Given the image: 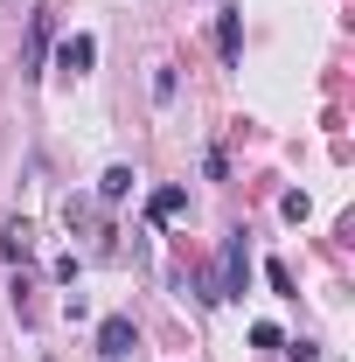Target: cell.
I'll return each instance as SVG.
<instances>
[{
    "label": "cell",
    "mask_w": 355,
    "mask_h": 362,
    "mask_svg": "<svg viewBox=\"0 0 355 362\" xmlns=\"http://www.w3.org/2000/svg\"><path fill=\"white\" fill-rule=\"evenodd\" d=\"M244 286H251V251H244V230L223 244V279H216V293L209 300H244Z\"/></svg>",
    "instance_id": "cell-1"
},
{
    "label": "cell",
    "mask_w": 355,
    "mask_h": 362,
    "mask_svg": "<svg viewBox=\"0 0 355 362\" xmlns=\"http://www.w3.org/2000/svg\"><path fill=\"white\" fill-rule=\"evenodd\" d=\"M133 341H139V334H133V320H126V314L98 320V356H105V362H126V356H133Z\"/></svg>",
    "instance_id": "cell-2"
},
{
    "label": "cell",
    "mask_w": 355,
    "mask_h": 362,
    "mask_svg": "<svg viewBox=\"0 0 355 362\" xmlns=\"http://www.w3.org/2000/svg\"><path fill=\"white\" fill-rule=\"evenodd\" d=\"M216 49H223L230 70L244 63V14H237V7H223V14H216Z\"/></svg>",
    "instance_id": "cell-3"
},
{
    "label": "cell",
    "mask_w": 355,
    "mask_h": 362,
    "mask_svg": "<svg viewBox=\"0 0 355 362\" xmlns=\"http://www.w3.org/2000/svg\"><path fill=\"white\" fill-rule=\"evenodd\" d=\"M49 35H56V21H49V7L28 21V49H21V70L28 77H42V56H49Z\"/></svg>",
    "instance_id": "cell-4"
},
{
    "label": "cell",
    "mask_w": 355,
    "mask_h": 362,
    "mask_svg": "<svg viewBox=\"0 0 355 362\" xmlns=\"http://www.w3.org/2000/svg\"><path fill=\"white\" fill-rule=\"evenodd\" d=\"M56 63H63L70 77H84L91 63H98V42H91V35H63V49H56Z\"/></svg>",
    "instance_id": "cell-5"
},
{
    "label": "cell",
    "mask_w": 355,
    "mask_h": 362,
    "mask_svg": "<svg viewBox=\"0 0 355 362\" xmlns=\"http://www.w3.org/2000/svg\"><path fill=\"white\" fill-rule=\"evenodd\" d=\"M181 209H188V195H181V188H153V202H146V216H153V223H168V216H181Z\"/></svg>",
    "instance_id": "cell-6"
},
{
    "label": "cell",
    "mask_w": 355,
    "mask_h": 362,
    "mask_svg": "<svg viewBox=\"0 0 355 362\" xmlns=\"http://www.w3.org/2000/svg\"><path fill=\"white\" fill-rule=\"evenodd\" d=\"M98 195H105V202H126V195H133V168H105Z\"/></svg>",
    "instance_id": "cell-7"
},
{
    "label": "cell",
    "mask_w": 355,
    "mask_h": 362,
    "mask_svg": "<svg viewBox=\"0 0 355 362\" xmlns=\"http://www.w3.org/2000/svg\"><path fill=\"white\" fill-rule=\"evenodd\" d=\"M0 251H7V258H28V223H7V230H0Z\"/></svg>",
    "instance_id": "cell-8"
}]
</instances>
